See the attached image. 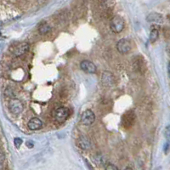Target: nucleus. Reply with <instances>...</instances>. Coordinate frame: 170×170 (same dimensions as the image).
I'll list each match as a JSON object with an SVG mask.
<instances>
[{"label": "nucleus", "mask_w": 170, "mask_h": 170, "mask_svg": "<svg viewBox=\"0 0 170 170\" xmlns=\"http://www.w3.org/2000/svg\"><path fill=\"white\" fill-rule=\"evenodd\" d=\"M136 120V115L133 111H128L123 114L122 117V126L126 129L133 127Z\"/></svg>", "instance_id": "1"}, {"label": "nucleus", "mask_w": 170, "mask_h": 170, "mask_svg": "<svg viewBox=\"0 0 170 170\" xmlns=\"http://www.w3.org/2000/svg\"><path fill=\"white\" fill-rule=\"evenodd\" d=\"M124 26H125L124 20L120 16H114L113 19L111 20L110 27L112 29V31L115 33H119V32H122L124 28Z\"/></svg>", "instance_id": "2"}, {"label": "nucleus", "mask_w": 170, "mask_h": 170, "mask_svg": "<svg viewBox=\"0 0 170 170\" xmlns=\"http://www.w3.org/2000/svg\"><path fill=\"white\" fill-rule=\"evenodd\" d=\"M68 117H69V109L64 106L57 108L54 113V118L56 122H60V123L66 122Z\"/></svg>", "instance_id": "3"}, {"label": "nucleus", "mask_w": 170, "mask_h": 170, "mask_svg": "<svg viewBox=\"0 0 170 170\" xmlns=\"http://www.w3.org/2000/svg\"><path fill=\"white\" fill-rule=\"evenodd\" d=\"M9 109H10V113H12L13 115H19V114L22 113L23 104L19 99L13 98L9 103Z\"/></svg>", "instance_id": "4"}, {"label": "nucleus", "mask_w": 170, "mask_h": 170, "mask_svg": "<svg viewBox=\"0 0 170 170\" xmlns=\"http://www.w3.org/2000/svg\"><path fill=\"white\" fill-rule=\"evenodd\" d=\"M95 120V115L91 110H85L81 115V122L84 125H91Z\"/></svg>", "instance_id": "5"}, {"label": "nucleus", "mask_w": 170, "mask_h": 170, "mask_svg": "<svg viewBox=\"0 0 170 170\" xmlns=\"http://www.w3.org/2000/svg\"><path fill=\"white\" fill-rule=\"evenodd\" d=\"M131 44L128 39H122L117 44V49L121 54H127L131 50Z\"/></svg>", "instance_id": "6"}, {"label": "nucleus", "mask_w": 170, "mask_h": 170, "mask_svg": "<svg viewBox=\"0 0 170 170\" xmlns=\"http://www.w3.org/2000/svg\"><path fill=\"white\" fill-rule=\"evenodd\" d=\"M101 82L104 86L111 87L115 83V77L110 71H104L101 76Z\"/></svg>", "instance_id": "7"}, {"label": "nucleus", "mask_w": 170, "mask_h": 170, "mask_svg": "<svg viewBox=\"0 0 170 170\" xmlns=\"http://www.w3.org/2000/svg\"><path fill=\"white\" fill-rule=\"evenodd\" d=\"M29 48H30V45L26 42H23L21 44H20L16 46V48H15L14 50V55L16 57H19V56H21V55H25L26 52L29 50Z\"/></svg>", "instance_id": "8"}, {"label": "nucleus", "mask_w": 170, "mask_h": 170, "mask_svg": "<svg viewBox=\"0 0 170 170\" xmlns=\"http://www.w3.org/2000/svg\"><path fill=\"white\" fill-rule=\"evenodd\" d=\"M80 67L87 73H94L96 71V67L92 61H83L81 62Z\"/></svg>", "instance_id": "9"}, {"label": "nucleus", "mask_w": 170, "mask_h": 170, "mask_svg": "<svg viewBox=\"0 0 170 170\" xmlns=\"http://www.w3.org/2000/svg\"><path fill=\"white\" fill-rule=\"evenodd\" d=\"M27 126L30 130H39L40 128H42L43 126V122L42 121L40 120L38 117H32V119H30V121L27 123Z\"/></svg>", "instance_id": "10"}, {"label": "nucleus", "mask_w": 170, "mask_h": 170, "mask_svg": "<svg viewBox=\"0 0 170 170\" xmlns=\"http://www.w3.org/2000/svg\"><path fill=\"white\" fill-rule=\"evenodd\" d=\"M78 145H79V147L81 149L87 151L91 147V143H90L89 138H87L86 136L82 135V136H80V138L78 139Z\"/></svg>", "instance_id": "11"}, {"label": "nucleus", "mask_w": 170, "mask_h": 170, "mask_svg": "<svg viewBox=\"0 0 170 170\" xmlns=\"http://www.w3.org/2000/svg\"><path fill=\"white\" fill-rule=\"evenodd\" d=\"M146 20H147V21H150V22L162 23L163 21V17L159 13H151L148 15Z\"/></svg>", "instance_id": "12"}, {"label": "nucleus", "mask_w": 170, "mask_h": 170, "mask_svg": "<svg viewBox=\"0 0 170 170\" xmlns=\"http://www.w3.org/2000/svg\"><path fill=\"white\" fill-rule=\"evenodd\" d=\"M51 30V27L47 22L41 23L39 26V32L40 34H47L49 31Z\"/></svg>", "instance_id": "13"}, {"label": "nucleus", "mask_w": 170, "mask_h": 170, "mask_svg": "<svg viewBox=\"0 0 170 170\" xmlns=\"http://www.w3.org/2000/svg\"><path fill=\"white\" fill-rule=\"evenodd\" d=\"M159 37V32L157 28H153L150 32V41L151 43L156 42Z\"/></svg>", "instance_id": "14"}, {"label": "nucleus", "mask_w": 170, "mask_h": 170, "mask_svg": "<svg viewBox=\"0 0 170 170\" xmlns=\"http://www.w3.org/2000/svg\"><path fill=\"white\" fill-rule=\"evenodd\" d=\"M4 94H5L7 97H10V98H12V99L15 98V96H16L13 89H11V88H7L6 90H5V91H4Z\"/></svg>", "instance_id": "15"}, {"label": "nucleus", "mask_w": 170, "mask_h": 170, "mask_svg": "<svg viewBox=\"0 0 170 170\" xmlns=\"http://www.w3.org/2000/svg\"><path fill=\"white\" fill-rule=\"evenodd\" d=\"M94 161H95L96 164L97 163L105 164V163H106V159H105V157H103V156H99V155H98V156H96V157H94Z\"/></svg>", "instance_id": "16"}, {"label": "nucleus", "mask_w": 170, "mask_h": 170, "mask_svg": "<svg viewBox=\"0 0 170 170\" xmlns=\"http://www.w3.org/2000/svg\"><path fill=\"white\" fill-rule=\"evenodd\" d=\"M14 144H15L16 148H20V146L22 144V140L20 138H16L14 140Z\"/></svg>", "instance_id": "17"}, {"label": "nucleus", "mask_w": 170, "mask_h": 170, "mask_svg": "<svg viewBox=\"0 0 170 170\" xmlns=\"http://www.w3.org/2000/svg\"><path fill=\"white\" fill-rule=\"evenodd\" d=\"M105 168H106V170H117L118 169V168L117 167V166H115V165H113V164H111V163L107 164L106 167H105Z\"/></svg>", "instance_id": "18"}, {"label": "nucleus", "mask_w": 170, "mask_h": 170, "mask_svg": "<svg viewBox=\"0 0 170 170\" xmlns=\"http://www.w3.org/2000/svg\"><path fill=\"white\" fill-rule=\"evenodd\" d=\"M165 136L167 137L168 140H170V125L168 126L165 129Z\"/></svg>", "instance_id": "19"}, {"label": "nucleus", "mask_w": 170, "mask_h": 170, "mask_svg": "<svg viewBox=\"0 0 170 170\" xmlns=\"http://www.w3.org/2000/svg\"><path fill=\"white\" fill-rule=\"evenodd\" d=\"M170 149V142H167L166 144H165V145H164V152L167 154L168 152V151H169Z\"/></svg>", "instance_id": "20"}, {"label": "nucleus", "mask_w": 170, "mask_h": 170, "mask_svg": "<svg viewBox=\"0 0 170 170\" xmlns=\"http://www.w3.org/2000/svg\"><path fill=\"white\" fill-rule=\"evenodd\" d=\"M4 160H5V156L3 152H0V164H3Z\"/></svg>", "instance_id": "21"}, {"label": "nucleus", "mask_w": 170, "mask_h": 170, "mask_svg": "<svg viewBox=\"0 0 170 170\" xmlns=\"http://www.w3.org/2000/svg\"><path fill=\"white\" fill-rule=\"evenodd\" d=\"M26 146L29 148H32L33 147V145H34V144H33V142L31 141V140H28V141H26Z\"/></svg>", "instance_id": "22"}, {"label": "nucleus", "mask_w": 170, "mask_h": 170, "mask_svg": "<svg viewBox=\"0 0 170 170\" xmlns=\"http://www.w3.org/2000/svg\"><path fill=\"white\" fill-rule=\"evenodd\" d=\"M166 51H167L168 55V56L170 57V44H168L167 46V48H166Z\"/></svg>", "instance_id": "23"}, {"label": "nucleus", "mask_w": 170, "mask_h": 170, "mask_svg": "<svg viewBox=\"0 0 170 170\" xmlns=\"http://www.w3.org/2000/svg\"><path fill=\"white\" fill-rule=\"evenodd\" d=\"M168 77L170 78V62L168 63Z\"/></svg>", "instance_id": "24"}, {"label": "nucleus", "mask_w": 170, "mask_h": 170, "mask_svg": "<svg viewBox=\"0 0 170 170\" xmlns=\"http://www.w3.org/2000/svg\"><path fill=\"white\" fill-rule=\"evenodd\" d=\"M0 35H1V34H0Z\"/></svg>", "instance_id": "25"}]
</instances>
